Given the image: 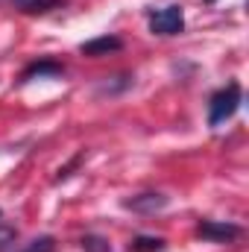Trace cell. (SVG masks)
Instances as JSON below:
<instances>
[{
  "instance_id": "7a4b0ae2",
  "label": "cell",
  "mask_w": 249,
  "mask_h": 252,
  "mask_svg": "<svg viewBox=\"0 0 249 252\" xmlns=\"http://www.w3.org/2000/svg\"><path fill=\"white\" fill-rule=\"evenodd\" d=\"M185 30V12L179 3L150 9V32L153 35H179Z\"/></svg>"
},
{
  "instance_id": "52a82bcc",
  "label": "cell",
  "mask_w": 249,
  "mask_h": 252,
  "mask_svg": "<svg viewBox=\"0 0 249 252\" xmlns=\"http://www.w3.org/2000/svg\"><path fill=\"white\" fill-rule=\"evenodd\" d=\"M167 250V241L164 238H156V235H138L129 241V252H164Z\"/></svg>"
},
{
  "instance_id": "6da1fadb",
  "label": "cell",
  "mask_w": 249,
  "mask_h": 252,
  "mask_svg": "<svg viewBox=\"0 0 249 252\" xmlns=\"http://www.w3.org/2000/svg\"><path fill=\"white\" fill-rule=\"evenodd\" d=\"M241 103H244V91H241L238 82H229V85L217 88L208 100V126H223L226 121H232L238 115Z\"/></svg>"
},
{
  "instance_id": "5b68a950",
  "label": "cell",
  "mask_w": 249,
  "mask_h": 252,
  "mask_svg": "<svg viewBox=\"0 0 249 252\" xmlns=\"http://www.w3.org/2000/svg\"><path fill=\"white\" fill-rule=\"evenodd\" d=\"M118 50H124V38L121 35H97V38L79 44V53L91 56V59H100V56H109V53H118Z\"/></svg>"
},
{
  "instance_id": "4fadbf2b",
  "label": "cell",
  "mask_w": 249,
  "mask_h": 252,
  "mask_svg": "<svg viewBox=\"0 0 249 252\" xmlns=\"http://www.w3.org/2000/svg\"><path fill=\"white\" fill-rule=\"evenodd\" d=\"M205 3H217V0H205Z\"/></svg>"
},
{
  "instance_id": "7c38bea8",
  "label": "cell",
  "mask_w": 249,
  "mask_h": 252,
  "mask_svg": "<svg viewBox=\"0 0 249 252\" xmlns=\"http://www.w3.org/2000/svg\"><path fill=\"white\" fill-rule=\"evenodd\" d=\"M15 241H18V229L0 223V252H6L9 247H15Z\"/></svg>"
},
{
  "instance_id": "30bf717a",
  "label": "cell",
  "mask_w": 249,
  "mask_h": 252,
  "mask_svg": "<svg viewBox=\"0 0 249 252\" xmlns=\"http://www.w3.org/2000/svg\"><path fill=\"white\" fill-rule=\"evenodd\" d=\"M18 252H56V238H53V235H41V238H32L27 247H21Z\"/></svg>"
},
{
  "instance_id": "8fae6325",
  "label": "cell",
  "mask_w": 249,
  "mask_h": 252,
  "mask_svg": "<svg viewBox=\"0 0 249 252\" xmlns=\"http://www.w3.org/2000/svg\"><path fill=\"white\" fill-rule=\"evenodd\" d=\"M79 247H82V252H112V244L103 235H85L79 241Z\"/></svg>"
},
{
  "instance_id": "3957f363",
  "label": "cell",
  "mask_w": 249,
  "mask_h": 252,
  "mask_svg": "<svg viewBox=\"0 0 249 252\" xmlns=\"http://www.w3.org/2000/svg\"><path fill=\"white\" fill-rule=\"evenodd\" d=\"M196 235L211 244H235L244 235V229L238 223H226V220H199Z\"/></svg>"
},
{
  "instance_id": "8992f818",
  "label": "cell",
  "mask_w": 249,
  "mask_h": 252,
  "mask_svg": "<svg viewBox=\"0 0 249 252\" xmlns=\"http://www.w3.org/2000/svg\"><path fill=\"white\" fill-rule=\"evenodd\" d=\"M64 73V64L62 62H53V59H38V62L27 64L21 79L18 82H32V79H53V76H62Z\"/></svg>"
},
{
  "instance_id": "277c9868",
  "label": "cell",
  "mask_w": 249,
  "mask_h": 252,
  "mask_svg": "<svg viewBox=\"0 0 249 252\" xmlns=\"http://www.w3.org/2000/svg\"><path fill=\"white\" fill-rule=\"evenodd\" d=\"M167 196L158 193V190H147V193H135V196H126L124 199V208L129 211H138V214H156L161 208H167Z\"/></svg>"
},
{
  "instance_id": "9c48e42d",
  "label": "cell",
  "mask_w": 249,
  "mask_h": 252,
  "mask_svg": "<svg viewBox=\"0 0 249 252\" xmlns=\"http://www.w3.org/2000/svg\"><path fill=\"white\" fill-rule=\"evenodd\" d=\"M132 85V76H106V82H100V88H97V94H121V91H126Z\"/></svg>"
},
{
  "instance_id": "ba28073f",
  "label": "cell",
  "mask_w": 249,
  "mask_h": 252,
  "mask_svg": "<svg viewBox=\"0 0 249 252\" xmlns=\"http://www.w3.org/2000/svg\"><path fill=\"white\" fill-rule=\"evenodd\" d=\"M64 0H18V9L27 15H44L50 9H62Z\"/></svg>"
}]
</instances>
